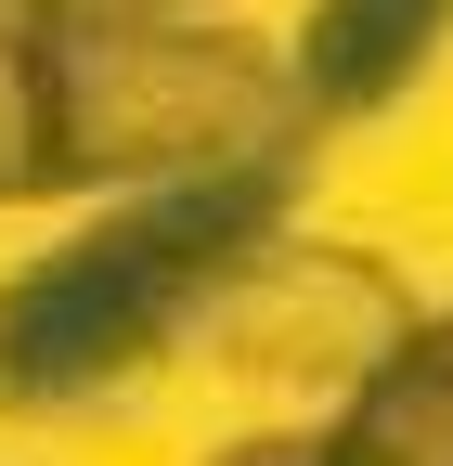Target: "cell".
<instances>
[{
	"label": "cell",
	"mask_w": 453,
	"mask_h": 466,
	"mask_svg": "<svg viewBox=\"0 0 453 466\" xmlns=\"http://www.w3.org/2000/svg\"><path fill=\"white\" fill-rule=\"evenodd\" d=\"M311 156L259 168H182V182H130L78 233L0 272V428H65L91 401L156 376V350L195 337V299L234 272L272 220H286Z\"/></svg>",
	"instance_id": "obj_1"
},
{
	"label": "cell",
	"mask_w": 453,
	"mask_h": 466,
	"mask_svg": "<svg viewBox=\"0 0 453 466\" xmlns=\"http://www.w3.org/2000/svg\"><path fill=\"white\" fill-rule=\"evenodd\" d=\"M39 66H52V182L65 195H130V182L259 168L324 143L298 52L220 14H52Z\"/></svg>",
	"instance_id": "obj_2"
},
{
	"label": "cell",
	"mask_w": 453,
	"mask_h": 466,
	"mask_svg": "<svg viewBox=\"0 0 453 466\" xmlns=\"http://www.w3.org/2000/svg\"><path fill=\"white\" fill-rule=\"evenodd\" d=\"M428 311H415V285L363 259V247H324V233H286L272 220L259 247L234 259L195 299V363L220 376H259V389H311V401H350L388 350H402Z\"/></svg>",
	"instance_id": "obj_3"
},
{
	"label": "cell",
	"mask_w": 453,
	"mask_h": 466,
	"mask_svg": "<svg viewBox=\"0 0 453 466\" xmlns=\"http://www.w3.org/2000/svg\"><path fill=\"white\" fill-rule=\"evenodd\" d=\"M440 39H453V0H311V26H298L286 52H298L311 116L350 130V116L402 104V91L440 66Z\"/></svg>",
	"instance_id": "obj_4"
},
{
	"label": "cell",
	"mask_w": 453,
	"mask_h": 466,
	"mask_svg": "<svg viewBox=\"0 0 453 466\" xmlns=\"http://www.w3.org/2000/svg\"><path fill=\"white\" fill-rule=\"evenodd\" d=\"M324 453H337V466H453V324H440V311L337 401Z\"/></svg>",
	"instance_id": "obj_5"
},
{
	"label": "cell",
	"mask_w": 453,
	"mask_h": 466,
	"mask_svg": "<svg viewBox=\"0 0 453 466\" xmlns=\"http://www.w3.org/2000/svg\"><path fill=\"white\" fill-rule=\"evenodd\" d=\"M26 195H65L52 182V66H39V26H0V208Z\"/></svg>",
	"instance_id": "obj_6"
},
{
	"label": "cell",
	"mask_w": 453,
	"mask_h": 466,
	"mask_svg": "<svg viewBox=\"0 0 453 466\" xmlns=\"http://www.w3.org/2000/svg\"><path fill=\"white\" fill-rule=\"evenodd\" d=\"M207 466H337V453H324V428H272V441H234Z\"/></svg>",
	"instance_id": "obj_7"
},
{
	"label": "cell",
	"mask_w": 453,
	"mask_h": 466,
	"mask_svg": "<svg viewBox=\"0 0 453 466\" xmlns=\"http://www.w3.org/2000/svg\"><path fill=\"white\" fill-rule=\"evenodd\" d=\"M65 14H207V0H65Z\"/></svg>",
	"instance_id": "obj_8"
},
{
	"label": "cell",
	"mask_w": 453,
	"mask_h": 466,
	"mask_svg": "<svg viewBox=\"0 0 453 466\" xmlns=\"http://www.w3.org/2000/svg\"><path fill=\"white\" fill-rule=\"evenodd\" d=\"M52 14H65V0H0V26H52Z\"/></svg>",
	"instance_id": "obj_9"
}]
</instances>
